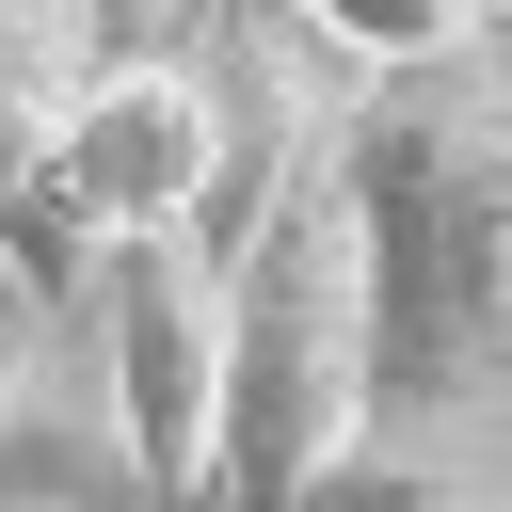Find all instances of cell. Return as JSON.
Instances as JSON below:
<instances>
[{
  "instance_id": "obj_1",
  "label": "cell",
  "mask_w": 512,
  "mask_h": 512,
  "mask_svg": "<svg viewBox=\"0 0 512 512\" xmlns=\"http://www.w3.org/2000/svg\"><path fill=\"white\" fill-rule=\"evenodd\" d=\"M320 192L352 224L368 432L512 464V32L368 64L320 112Z\"/></svg>"
},
{
  "instance_id": "obj_2",
  "label": "cell",
  "mask_w": 512,
  "mask_h": 512,
  "mask_svg": "<svg viewBox=\"0 0 512 512\" xmlns=\"http://www.w3.org/2000/svg\"><path fill=\"white\" fill-rule=\"evenodd\" d=\"M240 192V112L192 48H80L64 112H48V208L112 256L160 224H208Z\"/></svg>"
},
{
  "instance_id": "obj_3",
  "label": "cell",
  "mask_w": 512,
  "mask_h": 512,
  "mask_svg": "<svg viewBox=\"0 0 512 512\" xmlns=\"http://www.w3.org/2000/svg\"><path fill=\"white\" fill-rule=\"evenodd\" d=\"M96 352H112V464L144 512H192L208 480V384H224V240L160 224L96 256Z\"/></svg>"
},
{
  "instance_id": "obj_4",
  "label": "cell",
  "mask_w": 512,
  "mask_h": 512,
  "mask_svg": "<svg viewBox=\"0 0 512 512\" xmlns=\"http://www.w3.org/2000/svg\"><path fill=\"white\" fill-rule=\"evenodd\" d=\"M288 512H512V464L480 448H432V432H352Z\"/></svg>"
},
{
  "instance_id": "obj_5",
  "label": "cell",
  "mask_w": 512,
  "mask_h": 512,
  "mask_svg": "<svg viewBox=\"0 0 512 512\" xmlns=\"http://www.w3.org/2000/svg\"><path fill=\"white\" fill-rule=\"evenodd\" d=\"M80 0H0V208L48 176V112H64V80H80Z\"/></svg>"
},
{
  "instance_id": "obj_6",
  "label": "cell",
  "mask_w": 512,
  "mask_h": 512,
  "mask_svg": "<svg viewBox=\"0 0 512 512\" xmlns=\"http://www.w3.org/2000/svg\"><path fill=\"white\" fill-rule=\"evenodd\" d=\"M288 16H304L352 80H368V64H448V48L496 32V0H288Z\"/></svg>"
},
{
  "instance_id": "obj_7",
  "label": "cell",
  "mask_w": 512,
  "mask_h": 512,
  "mask_svg": "<svg viewBox=\"0 0 512 512\" xmlns=\"http://www.w3.org/2000/svg\"><path fill=\"white\" fill-rule=\"evenodd\" d=\"M0 512H64V496H0Z\"/></svg>"
},
{
  "instance_id": "obj_8",
  "label": "cell",
  "mask_w": 512,
  "mask_h": 512,
  "mask_svg": "<svg viewBox=\"0 0 512 512\" xmlns=\"http://www.w3.org/2000/svg\"><path fill=\"white\" fill-rule=\"evenodd\" d=\"M0 416H16V368H0Z\"/></svg>"
},
{
  "instance_id": "obj_9",
  "label": "cell",
  "mask_w": 512,
  "mask_h": 512,
  "mask_svg": "<svg viewBox=\"0 0 512 512\" xmlns=\"http://www.w3.org/2000/svg\"><path fill=\"white\" fill-rule=\"evenodd\" d=\"M496 16H512V0H496Z\"/></svg>"
}]
</instances>
